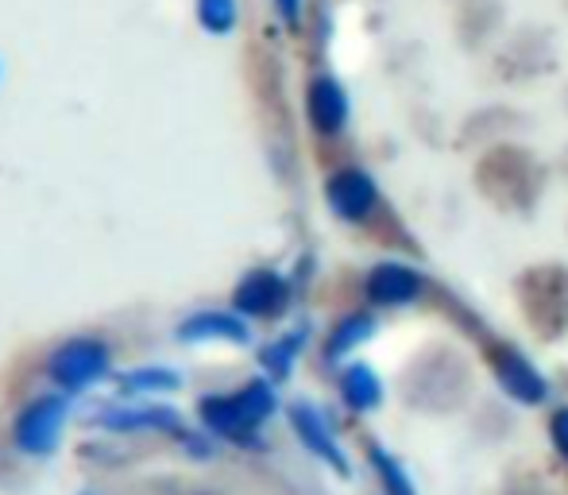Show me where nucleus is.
<instances>
[{
    "label": "nucleus",
    "mask_w": 568,
    "mask_h": 495,
    "mask_svg": "<svg viewBox=\"0 0 568 495\" xmlns=\"http://www.w3.org/2000/svg\"><path fill=\"white\" fill-rule=\"evenodd\" d=\"M109 364H113V356H109L105 341L78 337V341H67L62 348H54L47 372H51V380L59 383L62 391H85L90 383L105 380Z\"/></svg>",
    "instance_id": "obj_1"
},
{
    "label": "nucleus",
    "mask_w": 568,
    "mask_h": 495,
    "mask_svg": "<svg viewBox=\"0 0 568 495\" xmlns=\"http://www.w3.org/2000/svg\"><path fill=\"white\" fill-rule=\"evenodd\" d=\"M67 414H70V403L62 395L36 398V403L23 406L20 418H16L12 442L20 445L23 453H31V457H47V453H54V445H59Z\"/></svg>",
    "instance_id": "obj_2"
},
{
    "label": "nucleus",
    "mask_w": 568,
    "mask_h": 495,
    "mask_svg": "<svg viewBox=\"0 0 568 495\" xmlns=\"http://www.w3.org/2000/svg\"><path fill=\"white\" fill-rule=\"evenodd\" d=\"M325 202H329V210L337 213L341 221H367L375 202H379V186H375L372 174L359 171V166H344V171H337L325 182Z\"/></svg>",
    "instance_id": "obj_3"
},
{
    "label": "nucleus",
    "mask_w": 568,
    "mask_h": 495,
    "mask_svg": "<svg viewBox=\"0 0 568 495\" xmlns=\"http://www.w3.org/2000/svg\"><path fill=\"white\" fill-rule=\"evenodd\" d=\"M291 426H294V434H298V442L306 445L314 457H322L325 465L333 468V473L352 476L348 453H344L341 445H337V434H333L329 418H325V414L317 411L314 403H294L291 406Z\"/></svg>",
    "instance_id": "obj_4"
},
{
    "label": "nucleus",
    "mask_w": 568,
    "mask_h": 495,
    "mask_svg": "<svg viewBox=\"0 0 568 495\" xmlns=\"http://www.w3.org/2000/svg\"><path fill=\"white\" fill-rule=\"evenodd\" d=\"M491 368H495V380H499V387L507 391L515 403H523V406L546 403V395H549L546 375L534 368V364L526 361L518 348H495V353H491Z\"/></svg>",
    "instance_id": "obj_5"
},
{
    "label": "nucleus",
    "mask_w": 568,
    "mask_h": 495,
    "mask_svg": "<svg viewBox=\"0 0 568 495\" xmlns=\"http://www.w3.org/2000/svg\"><path fill=\"white\" fill-rule=\"evenodd\" d=\"M197 414H202L210 434L225 437V442H236V445H252L255 430H260V422L252 418V411H247L240 395H205L202 403H197Z\"/></svg>",
    "instance_id": "obj_6"
},
{
    "label": "nucleus",
    "mask_w": 568,
    "mask_h": 495,
    "mask_svg": "<svg viewBox=\"0 0 568 495\" xmlns=\"http://www.w3.org/2000/svg\"><path fill=\"white\" fill-rule=\"evenodd\" d=\"M232 306L240 317H271L286 306V279L278 271H247L232 291Z\"/></svg>",
    "instance_id": "obj_7"
},
{
    "label": "nucleus",
    "mask_w": 568,
    "mask_h": 495,
    "mask_svg": "<svg viewBox=\"0 0 568 495\" xmlns=\"http://www.w3.org/2000/svg\"><path fill=\"white\" fill-rule=\"evenodd\" d=\"M364 291L375 306H410V302H418V294H422V275L414 267H406V263L387 260V263H375V267L367 271Z\"/></svg>",
    "instance_id": "obj_8"
},
{
    "label": "nucleus",
    "mask_w": 568,
    "mask_h": 495,
    "mask_svg": "<svg viewBox=\"0 0 568 495\" xmlns=\"http://www.w3.org/2000/svg\"><path fill=\"white\" fill-rule=\"evenodd\" d=\"M306 109L322 135H337L348 124V93H344L337 78H314L306 93Z\"/></svg>",
    "instance_id": "obj_9"
},
{
    "label": "nucleus",
    "mask_w": 568,
    "mask_h": 495,
    "mask_svg": "<svg viewBox=\"0 0 568 495\" xmlns=\"http://www.w3.org/2000/svg\"><path fill=\"white\" fill-rule=\"evenodd\" d=\"M182 341H232V345H244L252 337L247 322L240 314H229V310H202V314L186 317L179 325Z\"/></svg>",
    "instance_id": "obj_10"
},
{
    "label": "nucleus",
    "mask_w": 568,
    "mask_h": 495,
    "mask_svg": "<svg viewBox=\"0 0 568 495\" xmlns=\"http://www.w3.org/2000/svg\"><path fill=\"white\" fill-rule=\"evenodd\" d=\"M101 426L105 430H120V434H135V430H166V434H179L182 418L171 406H120V411L101 414Z\"/></svg>",
    "instance_id": "obj_11"
},
{
    "label": "nucleus",
    "mask_w": 568,
    "mask_h": 495,
    "mask_svg": "<svg viewBox=\"0 0 568 495\" xmlns=\"http://www.w3.org/2000/svg\"><path fill=\"white\" fill-rule=\"evenodd\" d=\"M341 395L352 411L367 414L383 403V383H379V375L367 368V364H348L341 375Z\"/></svg>",
    "instance_id": "obj_12"
},
{
    "label": "nucleus",
    "mask_w": 568,
    "mask_h": 495,
    "mask_svg": "<svg viewBox=\"0 0 568 495\" xmlns=\"http://www.w3.org/2000/svg\"><path fill=\"white\" fill-rule=\"evenodd\" d=\"M375 333V317L372 314H348L344 322H337V330L329 333V345H325V356L329 361H341L352 348H359L367 337Z\"/></svg>",
    "instance_id": "obj_13"
},
{
    "label": "nucleus",
    "mask_w": 568,
    "mask_h": 495,
    "mask_svg": "<svg viewBox=\"0 0 568 495\" xmlns=\"http://www.w3.org/2000/svg\"><path fill=\"white\" fill-rule=\"evenodd\" d=\"M367 461H372L375 476L383 481V492L387 495H414V484H410V476H406L403 461H398L390 449H383V445H367Z\"/></svg>",
    "instance_id": "obj_14"
},
{
    "label": "nucleus",
    "mask_w": 568,
    "mask_h": 495,
    "mask_svg": "<svg viewBox=\"0 0 568 495\" xmlns=\"http://www.w3.org/2000/svg\"><path fill=\"white\" fill-rule=\"evenodd\" d=\"M302 345H306V330H294L291 337H283V341H275V345L263 348L260 364L271 375H275V380H286V375H291V368H294V361H298Z\"/></svg>",
    "instance_id": "obj_15"
},
{
    "label": "nucleus",
    "mask_w": 568,
    "mask_h": 495,
    "mask_svg": "<svg viewBox=\"0 0 568 495\" xmlns=\"http://www.w3.org/2000/svg\"><path fill=\"white\" fill-rule=\"evenodd\" d=\"M197 20L210 36H229L236 28V0H197Z\"/></svg>",
    "instance_id": "obj_16"
},
{
    "label": "nucleus",
    "mask_w": 568,
    "mask_h": 495,
    "mask_svg": "<svg viewBox=\"0 0 568 495\" xmlns=\"http://www.w3.org/2000/svg\"><path fill=\"white\" fill-rule=\"evenodd\" d=\"M179 375H174L171 368H135V372H128L124 380H120V387L124 391H174L179 387Z\"/></svg>",
    "instance_id": "obj_17"
},
{
    "label": "nucleus",
    "mask_w": 568,
    "mask_h": 495,
    "mask_svg": "<svg viewBox=\"0 0 568 495\" xmlns=\"http://www.w3.org/2000/svg\"><path fill=\"white\" fill-rule=\"evenodd\" d=\"M549 434H554L557 453H561V457L568 461V406L554 411V418H549Z\"/></svg>",
    "instance_id": "obj_18"
},
{
    "label": "nucleus",
    "mask_w": 568,
    "mask_h": 495,
    "mask_svg": "<svg viewBox=\"0 0 568 495\" xmlns=\"http://www.w3.org/2000/svg\"><path fill=\"white\" fill-rule=\"evenodd\" d=\"M275 8H278V16H283L286 23H298V16H302V0H275Z\"/></svg>",
    "instance_id": "obj_19"
}]
</instances>
